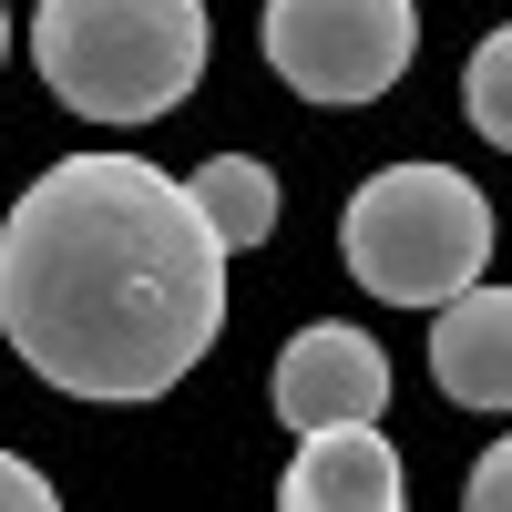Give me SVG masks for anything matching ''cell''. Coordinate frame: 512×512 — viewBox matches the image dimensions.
<instances>
[{"mask_svg":"<svg viewBox=\"0 0 512 512\" xmlns=\"http://www.w3.org/2000/svg\"><path fill=\"white\" fill-rule=\"evenodd\" d=\"M226 328V246L144 154H62L0 216V338L72 400H164Z\"/></svg>","mask_w":512,"mask_h":512,"instance_id":"cell-1","label":"cell"},{"mask_svg":"<svg viewBox=\"0 0 512 512\" xmlns=\"http://www.w3.org/2000/svg\"><path fill=\"white\" fill-rule=\"evenodd\" d=\"M205 52L216 21L205 0H41L31 11V62L82 123H164Z\"/></svg>","mask_w":512,"mask_h":512,"instance_id":"cell-2","label":"cell"},{"mask_svg":"<svg viewBox=\"0 0 512 512\" xmlns=\"http://www.w3.org/2000/svg\"><path fill=\"white\" fill-rule=\"evenodd\" d=\"M338 256L379 308H441L492 267V195L451 164H390L349 195Z\"/></svg>","mask_w":512,"mask_h":512,"instance_id":"cell-3","label":"cell"},{"mask_svg":"<svg viewBox=\"0 0 512 512\" xmlns=\"http://www.w3.org/2000/svg\"><path fill=\"white\" fill-rule=\"evenodd\" d=\"M420 52L410 0H267V62L308 103H379Z\"/></svg>","mask_w":512,"mask_h":512,"instance_id":"cell-4","label":"cell"},{"mask_svg":"<svg viewBox=\"0 0 512 512\" xmlns=\"http://www.w3.org/2000/svg\"><path fill=\"white\" fill-rule=\"evenodd\" d=\"M267 400L287 431H338V420H379L390 410V359H379V338L369 328H297L287 349H277V379H267Z\"/></svg>","mask_w":512,"mask_h":512,"instance_id":"cell-5","label":"cell"},{"mask_svg":"<svg viewBox=\"0 0 512 512\" xmlns=\"http://www.w3.org/2000/svg\"><path fill=\"white\" fill-rule=\"evenodd\" d=\"M277 512H410L400 451L379 420H338V431H297V461L277 482Z\"/></svg>","mask_w":512,"mask_h":512,"instance_id":"cell-6","label":"cell"},{"mask_svg":"<svg viewBox=\"0 0 512 512\" xmlns=\"http://www.w3.org/2000/svg\"><path fill=\"white\" fill-rule=\"evenodd\" d=\"M431 379L461 410H512V287H461L431 308Z\"/></svg>","mask_w":512,"mask_h":512,"instance_id":"cell-7","label":"cell"},{"mask_svg":"<svg viewBox=\"0 0 512 512\" xmlns=\"http://www.w3.org/2000/svg\"><path fill=\"white\" fill-rule=\"evenodd\" d=\"M185 195H195V216L216 226L226 256H246V246L277 236V175H267L256 154H216L205 175H185Z\"/></svg>","mask_w":512,"mask_h":512,"instance_id":"cell-8","label":"cell"},{"mask_svg":"<svg viewBox=\"0 0 512 512\" xmlns=\"http://www.w3.org/2000/svg\"><path fill=\"white\" fill-rule=\"evenodd\" d=\"M461 113L482 123V144H502V154H512V21H502V31H482L472 72H461Z\"/></svg>","mask_w":512,"mask_h":512,"instance_id":"cell-9","label":"cell"},{"mask_svg":"<svg viewBox=\"0 0 512 512\" xmlns=\"http://www.w3.org/2000/svg\"><path fill=\"white\" fill-rule=\"evenodd\" d=\"M461 512H512V441H492L472 461V482H461Z\"/></svg>","mask_w":512,"mask_h":512,"instance_id":"cell-10","label":"cell"},{"mask_svg":"<svg viewBox=\"0 0 512 512\" xmlns=\"http://www.w3.org/2000/svg\"><path fill=\"white\" fill-rule=\"evenodd\" d=\"M0 512H62V492L41 482L21 451H0Z\"/></svg>","mask_w":512,"mask_h":512,"instance_id":"cell-11","label":"cell"},{"mask_svg":"<svg viewBox=\"0 0 512 512\" xmlns=\"http://www.w3.org/2000/svg\"><path fill=\"white\" fill-rule=\"evenodd\" d=\"M0 62H11V11H0Z\"/></svg>","mask_w":512,"mask_h":512,"instance_id":"cell-12","label":"cell"}]
</instances>
